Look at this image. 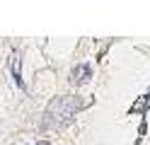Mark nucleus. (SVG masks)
Returning a JSON list of instances; mask_svg holds the SVG:
<instances>
[{
    "instance_id": "nucleus-1",
    "label": "nucleus",
    "mask_w": 150,
    "mask_h": 145,
    "mask_svg": "<svg viewBox=\"0 0 150 145\" xmlns=\"http://www.w3.org/2000/svg\"><path fill=\"white\" fill-rule=\"evenodd\" d=\"M78 106H80V99H75V97H58V99H53L51 106L46 109V121H44V126L65 123Z\"/></svg>"
},
{
    "instance_id": "nucleus-2",
    "label": "nucleus",
    "mask_w": 150,
    "mask_h": 145,
    "mask_svg": "<svg viewBox=\"0 0 150 145\" xmlns=\"http://www.w3.org/2000/svg\"><path fill=\"white\" fill-rule=\"evenodd\" d=\"M90 75H92V68H90L87 63H80V65H75V68H73V73H70V80H73L75 85H80V82H85Z\"/></svg>"
},
{
    "instance_id": "nucleus-3",
    "label": "nucleus",
    "mask_w": 150,
    "mask_h": 145,
    "mask_svg": "<svg viewBox=\"0 0 150 145\" xmlns=\"http://www.w3.org/2000/svg\"><path fill=\"white\" fill-rule=\"evenodd\" d=\"M12 73H15V82L22 87V77H20V58L15 56V61H12Z\"/></svg>"
},
{
    "instance_id": "nucleus-4",
    "label": "nucleus",
    "mask_w": 150,
    "mask_h": 145,
    "mask_svg": "<svg viewBox=\"0 0 150 145\" xmlns=\"http://www.w3.org/2000/svg\"><path fill=\"white\" fill-rule=\"evenodd\" d=\"M36 145H51V143H46V140H41V143H36Z\"/></svg>"
}]
</instances>
